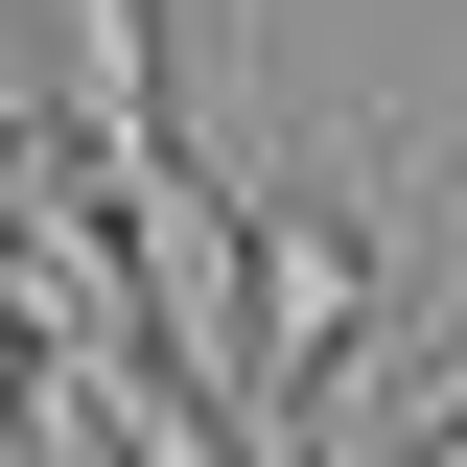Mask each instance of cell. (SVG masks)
Listing matches in <instances>:
<instances>
[{
  "mask_svg": "<svg viewBox=\"0 0 467 467\" xmlns=\"http://www.w3.org/2000/svg\"><path fill=\"white\" fill-rule=\"evenodd\" d=\"M234 281H257V467H281V420H327L350 327H374V234L327 187H234Z\"/></svg>",
  "mask_w": 467,
  "mask_h": 467,
  "instance_id": "obj_1",
  "label": "cell"
},
{
  "mask_svg": "<svg viewBox=\"0 0 467 467\" xmlns=\"http://www.w3.org/2000/svg\"><path fill=\"white\" fill-rule=\"evenodd\" d=\"M47 140L94 164V211L187 164V117H164V0H47Z\"/></svg>",
  "mask_w": 467,
  "mask_h": 467,
  "instance_id": "obj_2",
  "label": "cell"
}]
</instances>
